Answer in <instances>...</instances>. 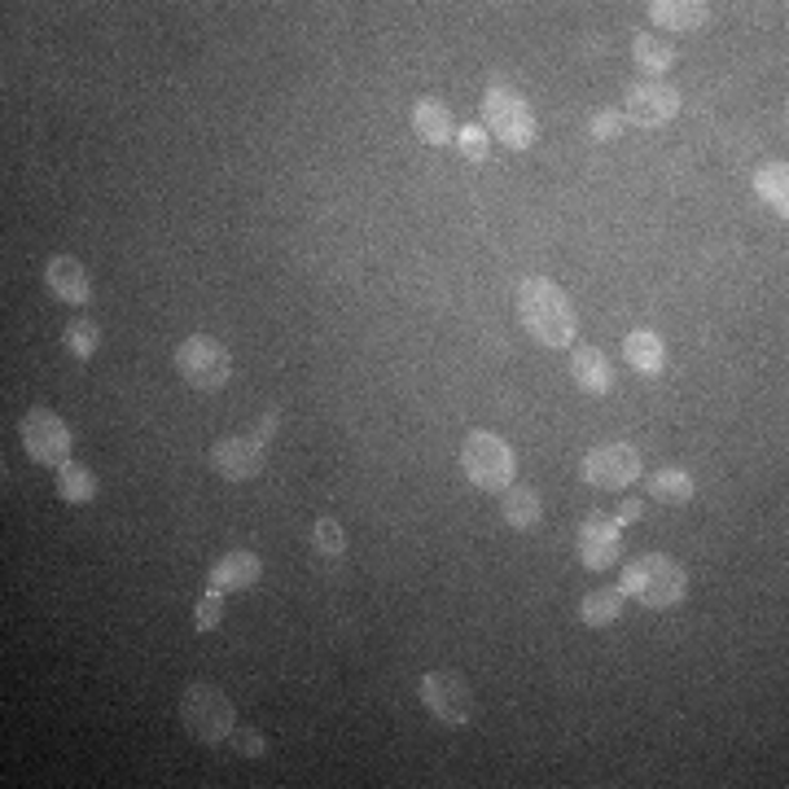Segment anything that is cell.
Returning <instances> with one entry per match:
<instances>
[{
  "label": "cell",
  "mask_w": 789,
  "mask_h": 789,
  "mask_svg": "<svg viewBox=\"0 0 789 789\" xmlns=\"http://www.w3.org/2000/svg\"><path fill=\"white\" fill-rule=\"evenodd\" d=\"M180 723L189 728L194 741L203 746H219L233 737V702L228 693H219L216 684H194L180 698Z\"/></svg>",
  "instance_id": "cell-4"
},
{
  "label": "cell",
  "mask_w": 789,
  "mask_h": 789,
  "mask_svg": "<svg viewBox=\"0 0 789 789\" xmlns=\"http://www.w3.org/2000/svg\"><path fill=\"white\" fill-rule=\"evenodd\" d=\"M632 58H637V67H641L645 75H667L671 71V62H675L671 45H662L658 36H645V31L632 36Z\"/></svg>",
  "instance_id": "cell-24"
},
{
  "label": "cell",
  "mask_w": 789,
  "mask_h": 789,
  "mask_svg": "<svg viewBox=\"0 0 789 789\" xmlns=\"http://www.w3.org/2000/svg\"><path fill=\"white\" fill-rule=\"evenodd\" d=\"M176 368H180V377L194 386V391H219V386H228V377H233V356H228V347L211 338V334H194V338H185L180 347H176Z\"/></svg>",
  "instance_id": "cell-6"
},
{
  "label": "cell",
  "mask_w": 789,
  "mask_h": 789,
  "mask_svg": "<svg viewBox=\"0 0 789 789\" xmlns=\"http://www.w3.org/2000/svg\"><path fill=\"white\" fill-rule=\"evenodd\" d=\"M571 377L588 391V395H605L614 386V368L601 347H579L571 356Z\"/></svg>",
  "instance_id": "cell-15"
},
{
  "label": "cell",
  "mask_w": 789,
  "mask_h": 789,
  "mask_svg": "<svg viewBox=\"0 0 789 789\" xmlns=\"http://www.w3.org/2000/svg\"><path fill=\"white\" fill-rule=\"evenodd\" d=\"M62 343H67L71 356L88 359V356H97V347H101V329H97L92 320H75V325H67Z\"/></svg>",
  "instance_id": "cell-25"
},
{
  "label": "cell",
  "mask_w": 789,
  "mask_h": 789,
  "mask_svg": "<svg viewBox=\"0 0 789 789\" xmlns=\"http://www.w3.org/2000/svg\"><path fill=\"white\" fill-rule=\"evenodd\" d=\"M18 434H22V447H27L31 461H40V465H67L71 461V431L53 408H31L22 417Z\"/></svg>",
  "instance_id": "cell-7"
},
{
  "label": "cell",
  "mask_w": 789,
  "mask_h": 789,
  "mask_svg": "<svg viewBox=\"0 0 789 789\" xmlns=\"http://www.w3.org/2000/svg\"><path fill=\"white\" fill-rule=\"evenodd\" d=\"M461 465H465V479L483 492H504L513 483V452L492 431H474L461 443Z\"/></svg>",
  "instance_id": "cell-5"
},
{
  "label": "cell",
  "mask_w": 789,
  "mask_h": 789,
  "mask_svg": "<svg viewBox=\"0 0 789 789\" xmlns=\"http://www.w3.org/2000/svg\"><path fill=\"white\" fill-rule=\"evenodd\" d=\"M211 470L228 483H246L264 470V443L259 438H219L211 447Z\"/></svg>",
  "instance_id": "cell-12"
},
{
  "label": "cell",
  "mask_w": 789,
  "mask_h": 789,
  "mask_svg": "<svg viewBox=\"0 0 789 789\" xmlns=\"http://www.w3.org/2000/svg\"><path fill=\"white\" fill-rule=\"evenodd\" d=\"M623 359H628L632 368H641V373H662L667 347H662V338H658L653 329H637V334L623 338Z\"/></svg>",
  "instance_id": "cell-18"
},
{
  "label": "cell",
  "mask_w": 789,
  "mask_h": 789,
  "mask_svg": "<svg viewBox=\"0 0 789 789\" xmlns=\"http://www.w3.org/2000/svg\"><path fill=\"white\" fill-rule=\"evenodd\" d=\"M233 741H237V755H246V759H264L268 755V741H264V732H233Z\"/></svg>",
  "instance_id": "cell-30"
},
{
  "label": "cell",
  "mask_w": 789,
  "mask_h": 789,
  "mask_svg": "<svg viewBox=\"0 0 789 789\" xmlns=\"http://www.w3.org/2000/svg\"><path fill=\"white\" fill-rule=\"evenodd\" d=\"M619 132H623V115L619 110H596L592 115V137L596 141H614Z\"/></svg>",
  "instance_id": "cell-29"
},
{
  "label": "cell",
  "mask_w": 789,
  "mask_h": 789,
  "mask_svg": "<svg viewBox=\"0 0 789 789\" xmlns=\"http://www.w3.org/2000/svg\"><path fill=\"white\" fill-rule=\"evenodd\" d=\"M619 614H623V588H596V592H588L583 605H579V619H583L588 628H605V623H614Z\"/></svg>",
  "instance_id": "cell-21"
},
{
  "label": "cell",
  "mask_w": 789,
  "mask_h": 789,
  "mask_svg": "<svg viewBox=\"0 0 789 789\" xmlns=\"http://www.w3.org/2000/svg\"><path fill=\"white\" fill-rule=\"evenodd\" d=\"M649 501L689 504L693 501V479L684 470H658V474H649Z\"/></svg>",
  "instance_id": "cell-23"
},
{
  "label": "cell",
  "mask_w": 789,
  "mask_h": 789,
  "mask_svg": "<svg viewBox=\"0 0 789 789\" xmlns=\"http://www.w3.org/2000/svg\"><path fill=\"white\" fill-rule=\"evenodd\" d=\"M649 18L658 27H667V31H693V27H702L711 18V4H702V0H653Z\"/></svg>",
  "instance_id": "cell-16"
},
{
  "label": "cell",
  "mask_w": 789,
  "mask_h": 789,
  "mask_svg": "<svg viewBox=\"0 0 789 789\" xmlns=\"http://www.w3.org/2000/svg\"><path fill=\"white\" fill-rule=\"evenodd\" d=\"M680 110V92L675 88H667V83H637L632 92H628V101H623V119H632V124H641V128H658V124H667L671 115Z\"/></svg>",
  "instance_id": "cell-11"
},
{
  "label": "cell",
  "mask_w": 789,
  "mask_h": 789,
  "mask_svg": "<svg viewBox=\"0 0 789 789\" xmlns=\"http://www.w3.org/2000/svg\"><path fill=\"white\" fill-rule=\"evenodd\" d=\"M456 145H461V154H465L470 162H487V154H492V137H487V128H479V124H465Z\"/></svg>",
  "instance_id": "cell-27"
},
{
  "label": "cell",
  "mask_w": 789,
  "mask_h": 789,
  "mask_svg": "<svg viewBox=\"0 0 789 789\" xmlns=\"http://www.w3.org/2000/svg\"><path fill=\"white\" fill-rule=\"evenodd\" d=\"M619 588H623V596H637L649 610H671V605L684 601L689 579H684V566H680L675 558H667V553H645V558H637V562L623 571V583H619Z\"/></svg>",
  "instance_id": "cell-2"
},
{
  "label": "cell",
  "mask_w": 789,
  "mask_h": 789,
  "mask_svg": "<svg viewBox=\"0 0 789 789\" xmlns=\"http://www.w3.org/2000/svg\"><path fill=\"white\" fill-rule=\"evenodd\" d=\"M58 496H62L67 504L97 501V474H92V470H83V465H75V461L58 465Z\"/></svg>",
  "instance_id": "cell-22"
},
{
  "label": "cell",
  "mask_w": 789,
  "mask_h": 789,
  "mask_svg": "<svg viewBox=\"0 0 789 789\" xmlns=\"http://www.w3.org/2000/svg\"><path fill=\"white\" fill-rule=\"evenodd\" d=\"M422 702L434 719L443 723H470L474 719V693L452 675V671H431L422 675Z\"/></svg>",
  "instance_id": "cell-9"
},
{
  "label": "cell",
  "mask_w": 789,
  "mask_h": 789,
  "mask_svg": "<svg viewBox=\"0 0 789 789\" xmlns=\"http://www.w3.org/2000/svg\"><path fill=\"white\" fill-rule=\"evenodd\" d=\"M413 132H417L426 145L452 141V115H447V106L434 101V97H422V101L413 106Z\"/></svg>",
  "instance_id": "cell-17"
},
{
  "label": "cell",
  "mask_w": 789,
  "mask_h": 789,
  "mask_svg": "<svg viewBox=\"0 0 789 789\" xmlns=\"http://www.w3.org/2000/svg\"><path fill=\"white\" fill-rule=\"evenodd\" d=\"M501 509H504V522H509L513 531H526V526L540 522V492H535V487H517V483H509V487L501 492Z\"/></svg>",
  "instance_id": "cell-19"
},
{
  "label": "cell",
  "mask_w": 789,
  "mask_h": 789,
  "mask_svg": "<svg viewBox=\"0 0 789 789\" xmlns=\"http://www.w3.org/2000/svg\"><path fill=\"white\" fill-rule=\"evenodd\" d=\"M623 553V535H619V522H610L605 513H588L583 526H579V562L588 571H610Z\"/></svg>",
  "instance_id": "cell-10"
},
{
  "label": "cell",
  "mask_w": 789,
  "mask_h": 789,
  "mask_svg": "<svg viewBox=\"0 0 789 789\" xmlns=\"http://www.w3.org/2000/svg\"><path fill=\"white\" fill-rule=\"evenodd\" d=\"M517 316H522L526 334H531L535 343H544V347H558V352H562V347L574 343L579 320H574L571 298L553 286L549 277H526V282L517 286Z\"/></svg>",
  "instance_id": "cell-1"
},
{
  "label": "cell",
  "mask_w": 789,
  "mask_h": 789,
  "mask_svg": "<svg viewBox=\"0 0 789 789\" xmlns=\"http://www.w3.org/2000/svg\"><path fill=\"white\" fill-rule=\"evenodd\" d=\"M312 544H316V553H325V558H343L347 535H343V526H338L334 517H316V526H312Z\"/></svg>",
  "instance_id": "cell-26"
},
{
  "label": "cell",
  "mask_w": 789,
  "mask_h": 789,
  "mask_svg": "<svg viewBox=\"0 0 789 789\" xmlns=\"http://www.w3.org/2000/svg\"><path fill=\"white\" fill-rule=\"evenodd\" d=\"M755 194L772 207V211H789V167L786 162H763L759 171H755Z\"/></svg>",
  "instance_id": "cell-20"
},
{
  "label": "cell",
  "mask_w": 789,
  "mask_h": 789,
  "mask_svg": "<svg viewBox=\"0 0 789 789\" xmlns=\"http://www.w3.org/2000/svg\"><path fill=\"white\" fill-rule=\"evenodd\" d=\"M219 619H224V596H219V592H207V596L198 601V619H194V628H198V632H211Z\"/></svg>",
  "instance_id": "cell-28"
},
{
  "label": "cell",
  "mask_w": 789,
  "mask_h": 789,
  "mask_svg": "<svg viewBox=\"0 0 789 789\" xmlns=\"http://www.w3.org/2000/svg\"><path fill=\"white\" fill-rule=\"evenodd\" d=\"M273 434H277V413H268V417H264V426H259V443H264V438H273Z\"/></svg>",
  "instance_id": "cell-32"
},
{
  "label": "cell",
  "mask_w": 789,
  "mask_h": 789,
  "mask_svg": "<svg viewBox=\"0 0 789 789\" xmlns=\"http://www.w3.org/2000/svg\"><path fill=\"white\" fill-rule=\"evenodd\" d=\"M259 558L255 553H246V549H233V553H224L216 562V571H211V592H241V588H250L255 579H259Z\"/></svg>",
  "instance_id": "cell-14"
},
{
  "label": "cell",
  "mask_w": 789,
  "mask_h": 789,
  "mask_svg": "<svg viewBox=\"0 0 789 789\" xmlns=\"http://www.w3.org/2000/svg\"><path fill=\"white\" fill-rule=\"evenodd\" d=\"M45 282H49V289H53L62 303H75V307H83V303L92 298L88 273L79 268V259H71V255H58V259H49V268H45Z\"/></svg>",
  "instance_id": "cell-13"
},
{
  "label": "cell",
  "mask_w": 789,
  "mask_h": 789,
  "mask_svg": "<svg viewBox=\"0 0 789 789\" xmlns=\"http://www.w3.org/2000/svg\"><path fill=\"white\" fill-rule=\"evenodd\" d=\"M483 128L492 137H501L504 149H531L535 145V115L526 106V97L509 83H492L483 97Z\"/></svg>",
  "instance_id": "cell-3"
},
{
  "label": "cell",
  "mask_w": 789,
  "mask_h": 789,
  "mask_svg": "<svg viewBox=\"0 0 789 789\" xmlns=\"http://www.w3.org/2000/svg\"><path fill=\"white\" fill-rule=\"evenodd\" d=\"M583 479L601 492H619L641 479V452L632 443H605L583 456Z\"/></svg>",
  "instance_id": "cell-8"
},
{
  "label": "cell",
  "mask_w": 789,
  "mask_h": 789,
  "mask_svg": "<svg viewBox=\"0 0 789 789\" xmlns=\"http://www.w3.org/2000/svg\"><path fill=\"white\" fill-rule=\"evenodd\" d=\"M637 517H641V504L628 501L623 509H619V517H614V522H619V526H628V522H637Z\"/></svg>",
  "instance_id": "cell-31"
}]
</instances>
